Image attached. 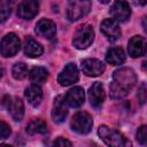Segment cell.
<instances>
[{"mask_svg": "<svg viewBox=\"0 0 147 147\" xmlns=\"http://www.w3.org/2000/svg\"><path fill=\"white\" fill-rule=\"evenodd\" d=\"M137 83V76L131 68H119L114 71L110 83V96L113 99H123L133 88Z\"/></svg>", "mask_w": 147, "mask_h": 147, "instance_id": "6da1fadb", "label": "cell"}, {"mask_svg": "<svg viewBox=\"0 0 147 147\" xmlns=\"http://www.w3.org/2000/svg\"><path fill=\"white\" fill-rule=\"evenodd\" d=\"M98 133L100 138L103 140V142L108 146H114V147H124L129 146L130 142L126 140V138L119 133L118 131L108 127L107 125H101L98 130Z\"/></svg>", "mask_w": 147, "mask_h": 147, "instance_id": "7a4b0ae2", "label": "cell"}, {"mask_svg": "<svg viewBox=\"0 0 147 147\" xmlns=\"http://www.w3.org/2000/svg\"><path fill=\"white\" fill-rule=\"evenodd\" d=\"M91 0H68L67 17L70 21H77L90 13Z\"/></svg>", "mask_w": 147, "mask_h": 147, "instance_id": "3957f363", "label": "cell"}, {"mask_svg": "<svg viewBox=\"0 0 147 147\" xmlns=\"http://www.w3.org/2000/svg\"><path fill=\"white\" fill-rule=\"evenodd\" d=\"M93 39H94L93 28L90 24H83L76 30L74 34L72 44L78 49H85L92 44Z\"/></svg>", "mask_w": 147, "mask_h": 147, "instance_id": "277c9868", "label": "cell"}, {"mask_svg": "<svg viewBox=\"0 0 147 147\" xmlns=\"http://www.w3.org/2000/svg\"><path fill=\"white\" fill-rule=\"evenodd\" d=\"M93 125L92 116L86 111H78L74 115L71 121V127L74 131L80 134H86L91 131Z\"/></svg>", "mask_w": 147, "mask_h": 147, "instance_id": "5b68a950", "label": "cell"}, {"mask_svg": "<svg viewBox=\"0 0 147 147\" xmlns=\"http://www.w3.org/2000/svg\"><path fill=\"white\" fill-rule=\"evenodd\" d=\"M21 47V41L15 33L6 34L1 40V54L5 57H10L17 54Z\"/></svg>", "mask_w": 147, "mask_h": 147, "instance_id": "8992f818", "label": "cell"}, {"mask_svg": "<svg viewBox=\"0 0 147 147\" xmlns=\"http://www.w3.org/2000/svg\"><path fill=\"white\" fill-rule=\"evenodd\" d=\"M110 15L117 22H125L131 16V8L125 0H117L110 8Z\"/></svg>", "mask_w": 147, "mask_h": 147, "instance_id": "52a82bcc", "label": "cell"}, {"mask_svg": "<svg viewBox=\"0 0 147 147\" xmlns=\"http://www.w3.org/2000/svg\"><path fill=\"white\" fill-rule=\"evenodd\" d=\"M78 78H79V72H78L76 64L68 63L64 67V69L60 72V75L57 77V82L62 86H68V85L76 83L78 80Z\"/></svg>", "mask_w": 147, "mask_h": 147, "instance_id": "ba28073f", "label": "cell"}, {"mask_svg": "<svg viewBox=\"0 0 147 147\" xmlns=\"http://www.w3.org/2000/svg\"><path fill=\"white\" fill-rule=\"evenodd\" d=\"M39 10V3L37 0H22L17 8V15L23 20L33 18Z\"/></svg>", "mask_w": 147, "mask_h": 147, "instance_id": "9c48e42d", "label": "cell"}, {"mask_svg": "<svg viewBox=\"0 0 147 147\" xmlns=\"http://www.w3.org/2000/svg\"><path fill=\"white\" fill-rule=\"evenodd\" d=\"M34 31L39 37L46 38L48 40H53L56 34V25L53 21L42 18L37 23Z\"/></svg>", "mask_w": 147, "mask_h": 147, "instance_id": "30bf717a", "label": "cell"}, {"mask_svg": "<svg viewBox=\"0 0 147 147\" xmlns=\"http://www.w3.org/2000/svg\"><path fill=\"white\" fill-rule=\"evenodd\" d=\"M80 67H82L83 72L90 77L100 76L101 74H103V71L106 69L105 64L98 59H86V60L82 61Z\"/></svg>", "mask_w": 147, "mask_h": 147, "instance_id": "8fae6325", "label": "cell"}, {"mask_svg": "<svg viewBox=\"0 0 147 147\" xmlns=\"http://www.w3.org/2000/svg\"><path fill=\"white\" fill-rule=\"evenodd\" d=\"M129 55L132 57H139L147 52V40L141 36H134L129 40L127 44Z\"/></svg>", "mask_w": 147, "mask_h": 147, "instance_id": "7c38bea8", "label": "cell"}, {"mask_svg": "<svg viewBox=\"0 0 147 147\" xmlns=\"http://www.w3.org/2000/svg\"><path fill=\"white\" fill-rule=\"evenodd\" d=\"M100 30L107 37V39L110 40V41L117 40L119 38V36H121V30H119L118 23L114 18L103 20L101 25H100Z\"/></svg>", "mask_w": 147, "mask_h": 147, "instance_id": "4fadbf2b", "label": "cell"}, {"mask_svg": "<svg viewBox=\"0 0 147 147\" xmlns=\"http://www.w3.org/2000/svg\"><path fill=\"white\" fill-rule=\"evenodd\" d=\"M88 99L91 106H93L94 108H99L102 106L105 101V90L103 85L100 82H95L92 84L88 90Z\"/></svg>", "mask_w": 147, "mask_h": 147, "instance_id": "5bb4252c", "label": "cell"}, {"mask_svg": "<svg viewBox=\"0 0 147 147\" xmlns=\"http://www.w3.org/2000/svg\"><path fill=\"white\" fill-rule=\"evenodd\" d=\"M67 101L64 96L59 95L55 100H54V105H53V111H52V117L54 119V122L56 123H61L64 121V118L68 115V107H67Z\"/></svg>", "mask_w": 147, "mask_h": 147, "instance_id": "9a60e30c", "label": "cell"}, {"mask_svg": "<svg viewBox=\"0 0 147 147\" xmlns=\"http://www.w3.org/2000/svg\"><path fill=\"white\" fill-rule=\"evenodd\" d=\"M65 101L67 103L72 107V108H78L84 103V99H85V94H84V90L79 86H75L72 88H70L67 94H65Z\"/></svg>", "mask_w": 147, "mask_h": 147, "instance_id": "2e32d148", "label": "cell"}, {"mask_svg": "<svg viewBox=\"0 0 147 147\" xmlns=\"http://www.w3.org/2000/svg\"><path fill=\"white\" fill-rule=\"evenodd\" d=\"M42 52H44V48L39 42H37L31 37L25 38V40H24V53H25L26 56L38 57L42 54Z\"/></svg>", "mask_w": 147, "mask_h": 147, "instance_id": "e0dca14e", "label": "cell"}, {"mask_svg": "<svg viewBox=\"0 0 147 147\" xmlns=\"http://www.w3.org/2000/svg\"><path fill=\"white\" fill-rule=\"evenodd\" d=\"M106 61L111 65H119L125 61V54L121 47H111L107 51Z\"/></svg>", "mask_w": 147, "mask_h": 147, "instance_id": "ac0fdd59", "label": "cell"}, {"mask_svg": "<svg viewBox=\"0 0 147 147\" xmlns=\"http://www.w3.org/2000/svg\"><path fill=\"white\" fill-rule=\"evenodd\" d=\"M25 96L30 105H32L33 107H37L40 105L42 100V91L37 84H33L25 90Z\"/></svg>", "mask_w": 147, "mask_h": 147, "instance_id": "d6986e66", "label": "cell"}, {"mask_svg": "<svg viewBox=\"0 0 147 147\" xmlns=\"http://www.w3.org/2000/svg\"><path fill=\"white\" fill-rule=\"evenodd\" d=\"M14 121H21L24 115V105L20 98H14L8 108Z\"/></svg>", "mask_w": 147, "mask_h": 147, "instance_id": "ffe728a7", "label": "cell"}, {"mask_svg": "<svg viewBox=\"0 0 147 147\" xmlns=\"http://www.w3.org/2000/svg\"><path fill=\"white\" fill-rule=\"evenodd\" d=\"M47 77H48V72L42 67H34L30 71V80L33 84H37V85L42 84L46 82Z\"/></svg>", "mask_w": 147, "mask_h": 147, "instance_id": "44dd1931", "label": "cell"}, {"mask_svg": "<svg viewBox=\"0 0 147 147\" xmlns=\"http://www.w3.org/2000/svg\"><path fill=\"white\" fill-rule=\"evenodd\" d=\"M47 131V125L42 119H32L28 126H26V132L31 136L33 134H44Z\"/></svg>", "mask_w": 147, "mask_h": 147, "instance_id": "7402d4cb", "label": "cell"}, {"mask_svg": "<svg viewBox=\"0 0 147 147\" xmlns=\"http://www.w3.org/2000/svg\"><path fill=\"white\" fill-rule=\"evenodd\" d=\"M28 67L23 63V62H18V63H15L13 69H11V74H13V77L17 80H22L24 79L26 76H28Z\"/></svg>", "mask_w": 147, "mask_h": 147, "instance_id": "603a6c76", "label": "cell"}, {"mask_svg": "<svg viewBox=\"0 0 147 147\" xmlns=\"http://www.w3.org/2000/svg\"><path fill=\"white\" fill-rule=\"evenodd\" d=\"M14 0H1V21L5 22L10 15Z\"/></svg>", "mask_w": 147, "mask_h": 147, "instance_id": "cb8c5ba5", "label": "cell"}, {"mask_svg": "<svg viewBox=\"0 0 147 147\" xmlns=\"http://www.w3.org/2000/svg\"><path fill=\"white\" fill-rule=\"evenodd\" d=\"M137 140L140 145H147V125H142L138 129Z\"/></svg>", "mask_w": 147, "mask_h": 147, "instance_id": "d4e9b609", "label": "cell"}, {"mask_svg": "<svg viewBox=\"0 0 147 147\" xmlns=\"http://www.w3.org/2000/svg\"><path fill=\"white\" fill-rule=\"evenodd\" d=\"M137 96H138V100H139L140 105H144L146 102V100H147V85L146 84H142L139 87Z\"/></svg>", "mask_w": 147, "mask_h": 147, "instance_id": "484cf974", "label": "cell"}, {"mask_svg": "<svg viewBox=\"0 0 147 147\" xmlns=\"http://www.w3.org/2000/svg\"><path fill=\"white\" fill-rule=\"evenodd\" d=\"M10 134V127L8 124H6L3 121L0 122V139H6Z\"/></svg>", "mask_w": 147, "mask_h": 147, "instance_id": "4316f807", "label": "cell"}, {"mask_svg": "<svg viewBox=\"0 0 147 147\" xmlns=\"http://www.w3.org/2000/svg\"><path fill=\"white\" fill-rule=\"evenodd\" d=\"M53 145H54V146H71V142H70L69 140H67V139L60 137V138H57V139L53 142Z\"/></svg>", "mask_w": 147, "mask_h": 147, "instance_id": "83f0119b", "label": "cell"}, {"mask_svg": "<svg viewBox=\"0 0 147 147\" xmlns=\"http://www.w3.org/2000/svg\"><path fill=\"white\" fill-rule=\"evenodd\" d=\"M10 103H11V98L9 95H5L2 98V107L6 108V109H8L9 106H10Z\"/></svg>", "mask_w": 147, "mask_h": 147, "instance_id": "f1b7e54d", "label": "cell"}, {"mask_svg": "<svg viewBox=\"0 0 147 147\" xmlns=\"http://www.w3.org/2000/svg\"><path fill=\"white\" fill-rule=\"evenodd\" d=\"M132 2L137 6H144L147 3V0H132Z\"/></svg>", "mask_w": 147, "mask_h": 147, "instance_id": "f546056e", "label": "cell"}, {"mask_svg": "<svg viewBox=\"0 0 147 147\" xmlns=\"http://www.w3.org/2000/svg\"><path fill=\"white\" fill-rule=\"evenodd\" d=\"M142 28L147 32V17H144V20H142Z\"/></svg>", "mask_w": 147, "mask_h": 147, "instance_id": "4dcf8cb0", "label": "cell"}, {"mask_svg": "<svg viewBox=\"0 0 147 147\" xmlns=\"http://www.w3.org/2000/svg\"><path fill=\"white\" fill-rule=\"evenodd\" d=\"M142 69L147 71V59H146V60H145V61L142 62Z\"/></svg>", "mask_w": 147, "mask_h": 147, "instance_id": "1f68e13d", "label": "cell"}, {"mask_svg": "<svg viewBox=\"0 0 147 147\" xmlns=\"http://www.w3.org/2000/svg\"><path fill=\"white\" fill-rule=\"evenodd\" d=\"M99 1H100V2H102V3H108L110 0H99Z\"/></svg>", "mask_w": 147, "mask_h": 147, "instance_id": "d6a6232c", "label": "cell"}]
</instances>
